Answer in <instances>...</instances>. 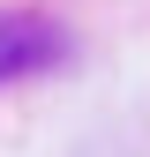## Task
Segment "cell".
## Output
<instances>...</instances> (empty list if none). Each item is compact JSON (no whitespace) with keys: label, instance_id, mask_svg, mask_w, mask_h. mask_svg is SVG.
<instances>
[{"label":"cell","instance_id":"6da1fadb","mask_svg":"<svg viewBox=\"0 0 150 157\" xmlns=\"http://www.w3.org/2000/svg\"><path fill=\"white\" fill-rule=\"evenodd\" d=\"M38 60H53V30L38 23H0V75H23Z\"/></svg>","mask_w":150,"mask_h":157}]
</instances>
